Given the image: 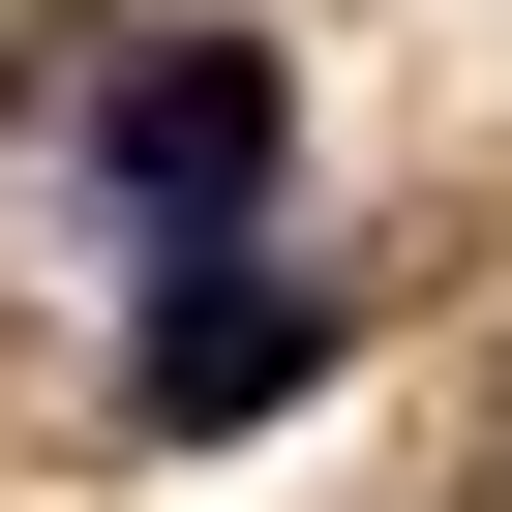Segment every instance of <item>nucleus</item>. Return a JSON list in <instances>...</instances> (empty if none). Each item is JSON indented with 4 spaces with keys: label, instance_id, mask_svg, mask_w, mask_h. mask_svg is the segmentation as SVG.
I'll list each match as a JSON object with an SVG mask.
<instances>
[{
    "label": "nucleus",
    "instance_id": "nucleus-2",
    "mask_svg": "<svg viewBox=\"0 0 512 512\" xmlns=\"http://www.w3.org/2000/svg\"><path fill=\"white\" fill-rule=\"evenodd\" d=\"M332 332H362L332 272H241V241H181V302H151L121 422H181V452H211V422H272V392H332Z\"/></svg>",
    "mask_w": 512,
    "mask_h": 512
},
{
    "label": "nucleus",
    "instance_id": "nucleus-1",
    "mask_svg": "<svg viewBox=\"0 0 512 512\" xmlns=\"http://www.w3.org/2000/svg\"><path fill=\"white\" fill-rule=\"evenodd\" d=\"M272 121H302V61H272V31H151V61H121V121H91V181H121L151 241H241Z\"/></svg>",
    "mask_w": 512,
    "mask_h": 512
}]
</instances>
